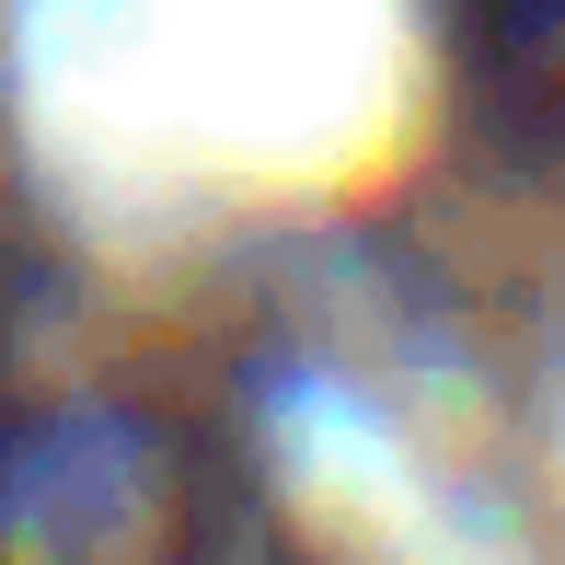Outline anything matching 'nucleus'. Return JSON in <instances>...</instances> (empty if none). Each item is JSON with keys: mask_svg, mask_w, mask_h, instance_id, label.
Segmentation results:
<instances>
[{"mask_svg": "<svg viewBox=\"0 0 565 565\" xmlns=\"http://www.w3.org/2000/svg\"><path fill=\"white\" fill-rule=\"evenodd\" d=\"M0 565H312L209 404L0 370Z\"/></svg>", "mask_w": 565, "mask_h": 565, "instance_id": "obj_1", "label": "nucleus"}, {"mask_svg": "<svg viewBox=\"0 0 565 565\" xmlns=\"http://www.w3.org/2000/svg\"><path fill=\"white\" fill-rule=\"evenodd\" d=\"M473 105L508 127H565V0H439Z\"/></svg>", "mask_w": 565, "mask_h": 565, "instance_id": "obj_2", "label": "nucleus"}]
</instances>
